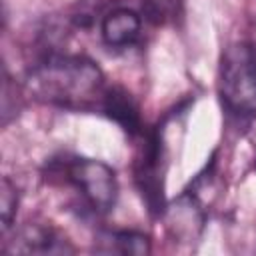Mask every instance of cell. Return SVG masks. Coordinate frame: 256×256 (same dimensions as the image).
I'll return each mask as SVG.
<instances>
[{"mask_svg": "<svg viewBox=\"0 0 256 256\" xmlns=\"http://www.w3.org/2000/svg\"><path fill=\"white\" fill-rule=\"evenodd\" d=\"M164 174H166V144H164L162 128L156 126L144 136V142L140 146L134 164V180L138 192L148 212L154 218H160L166 212Z\"/></svg>", "mask_w": 256, "mask_h": 256, "instance_id": "obj_4", "label": "cell"}, {"mask_svg": "<svg viewBox=\"0 0 256 256\" xmlns=\"http://www.w3.org/2000/svg\"><path fill=\"white\" fill-rule=\"evenodd\" d=\"M58 174L72 184L90 210L96 214H108L118 198L116 172L94 158H70L58 164Z\"/></svg>", "mask_w": 256, "mask_h": 256, "instance_id": "obj_3", "label": "cell"}, {"mask_svg": "<svg viewBox=\"0 0 256 256\" xmlns=\"http://www.w3.org/2000/svg\"><path fill=\"white\" fill-rule=\"evenodd\" d=\"M140 28H142V20L130 8L108 10L100 22L102 40L110 48H126L134 44L140 36Z\"/></svg>", "mask_w": 256, "mask_h": 256, "instance_id": "obj_7", "label": "cell"}, {"mask_svg": "<svg viewBox=\"0 0 256 256\" xmlns=\"http://www.w3.org/2000/svg\"><path fill=\"white\" fill-rule=\"evenodd\" d=\"M254 170H256V160H254Z\"/></svg>", "mask_w": 256, "mask_h": 256, "instance_id": "obj_12", "label": "cell"}, {"mask_svg": "<svg viewBox=\"0 0 256 256\" xmlns=\"http://www.w3.org/2000/svg\"><path fill=\"white\" fill-rule=\"evenodd\" d=\"M218 94L234 118L256 116V46L232 44L222 52Z\"/></svg>", "mask_w": 256, "mask_h": 256, "instance_id": "obj_2", "label": "cell"}, {"mask_svg": "<svg viewBox=\"0 0 256 256\" xmlns=\"http://www.w3.org/2000/svg\"><path fill=\"white\" fill-rule=\"evenodd\" d=\"M18 210V190L16 184L4 176L0 182V220H2V234H6L14 222Z\"/></svg>", "mask_w": 256, "mask_h": 256, "instance_id": "obj_10", "label": "cell"}, {"mask_svg": "<svg viewBox=\"0 0 256 256\" xmlns=\"http://www.w3.org/2000/svg\"><path fill=\"white\" fill-rule=\"evenodd\" d=\"M8 254H62L72 252L66 238H62L52 226L40 222H28L14 232V238L4 246Z\"/></svg>", "mask_w": 256, "mask_h": 256, "instance_id": "obj_5", "label": "cell"}, {"mask_svg": "<svg viewBox=\"0 0 256 256\" xmlns=\"http://www.w3.org/2000/svg\"><path fill=\"white\" fill-rule=\"evenodd\" d=\"M98 252L144 256L150 252V238L136 230H104L98 236Z\"/></svg>", "mask_w": 256, "mask_h": 256, "instance_id": "obj_8", "label": "cell"}, {"mask_svg": "<svg viewBox=\"0 0 256 256\" xmlns=\"http://www.w3.org/2000/svg\"><path fill=\"white\" fill-rule=\"evenodd\" d=\"M24 90L40 104L92 110L100 108L106 86L94 60L78 54H48L26 72Z\"/></svg>", "mask_w": 256, "mask_h": 256, "instance_id": "obj_1", "label": "cell"}, {"mask_svg": "<svg viewBox=\"0 0 256 256\" xmlns=\"http://www.w3.org/2000/svg\"><path fill=\"white\" fill-rule=\"evenodd\" d=\"M104 2L106 0H80L72 12V22L78 26V28H90L94 26L96 18L102 14L106 16L104 12Z\"/></svg>", "mask_w": 256, "mask_h": 256, "instance_id": "obj_11", "label": "cell"}, {"mask_svg": "<svg viewBox=\"0 0 256 256\" xmlns=\"http://www.w3.org/2000/svg\"><path fill=\"white\" fill-rule=\"evenodd\" d=\"M100 110L116 122L126 134L136 136L142 132V118H140V108L134 100V96L122 88V86H108L102 96Z\"/></svg>", "mask_w": 256, "mask_h": 256, "instance_id": "obj_6", "label": "cell"}, {"mask_svg": "<svg viewBox=\"0 0 256 256\" xmlns=\"http://www.w3.org/2000/svg\"><path fill=\"white\" fill-rule=\"evenodd\" d=\"M178 4L180 0H140V10L150 24L164 26L176 16Z\"/></svg>", "mask_w": 256, "mask_h": 256, "instance_id": "obj_9", "label": "cell"}]
</instances>
